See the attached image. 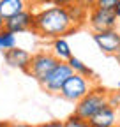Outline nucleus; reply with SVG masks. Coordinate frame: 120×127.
<instances>
[{
	"label": "nucleus",
	"mask_w": 120,
	"mask_h": 127,
	"mask_svg": "<svg viewBox=\"0 0 120 127\" xmlns=\"http://www.w3.org/2000/svg\"><path fill=\"white\" fill-rule=\"evenodd\" d=\"M34 28L32 32L42 39H57L67 37L78 28L72 25L69 12L64 5H48L39 11H34Z\"/></svg>",
	"instance_id": "nucleus-1"
},
{
	"label": "nucleus",
	"mask_w": 120,
	"mask_h": 127,
	"mask_svg": "<svg viewBox=\"0 0 120 127\" xmlns=\"http://www.w3.org/2000/svg\"><path fill=\"white\" fill-rule=\"evenodd\" d=\"M104 106H108V88L94 85V88L81 101L74 104V115H78L85 120H90Z\"/></svg>",
	"instance_id": "nucleus-2"
},
{
	"label": "nucleus",
	"mask_w": 120,
	"mask_h": 127,
	"mask_svg": "<svg viewBox=\"0 0 120 127\" xmlns=\"http://www.w3.org/2000/svg\"><path fill=\"white\" fill-rule=\"evenodd\" d=\"M92 88H94V81H92L90 78H85V76H80V74H74V72H72V76H69L67 81L62 85L58 95H60L64 101L76 104V102L81 101Z\"/></svg>",
	"instance_id": "nucleus-3"
},
{
	"label": "nucleus",
	"mask_w": 120,
	"mask_h": 127,
	"mask_svg": "<svg viewBox=\"0 0 120 127\" xmlns=\"http://www.w3.org/2000/svg\"><path fill=\"white\" fill-rule=\"evenodd\" d=\"M60 60L51 53V51H37L32 55V60H30V67H28V76H32L37 83H41L44 78H46Z\"/></svg>",
	"instance_id": "nucleus-4"
},
{
	"label": "nucleus",
	"mask_w": 120,
	"mask_h": 127,
	"mask_svg": "<svg viewBox=\"0 0 120 127\" xmlns=\"http://www.w3.org/2000/svg\"><path fill=\"white\" fill-rule=\"evenodd\" d=\"M117 21L118 16L115 11L111 9H99L94 7L88 11V20L87 25L92 32H102V30H110V28H117Z\"/></svg>",
	"instance_id": "nucleus-5"
},
{
	"label": "nucleus",
	"mask_w": 120,
	"mask_h": 127,
	"mask_svg": "<svg viewBox=\"0 0 120 127\" xmlns=\"http://www.w3.org/2000/svg\"><path fill=\"white\" fill-rule=\"evenodd\" d=\"M69 76H72V69L69 67V64L67 62H58L57 67L46 78H44L39 85L46 90L48 94H58L60 88H62V85L67 81Z\"/></svg>",
	"instance_id": "nucleus-6"
},
{
	"label": "nucleus",
	"mask_w": 120,
	"mask_h": 127,
	"mask_svg": "<svg viewBox=\"0 0 120 127\" xmlns=\"http://www.w3.org/2000/svg\"><path fill=\"white\" fill-rule=\"evenodd\" d=\"M92 39L95 46L104 55H115L120 50V32L117 28L102 30V32H92Z\"/></svg>",
	"instance_id": "nucleus-7"
},
{
	"label": "nucleus",
	"mask_w": 120,
	"mask_h": 127,
	"mask_svg": "<svg viewBox=\"0 0 120 127\" xmlns=\"http://www.w3.org/2000/svg\"><path fill=\"white\" fill-rule=\"evenodd\" d=\"M34 11L32 9H27L23 12H18L11 16V18L5 20V28L12 34H23V32H30L34 28Z\"/></svg>",
	"instance_id": "nucleus-8"
},
{
	"label": "nucleus",
	"mask_w": 120,
	"mask_h": 127,
	"mask_svg": "<svg viewBox=\"0 0 120 127\" xmlns=\"http://www.w3.org/2000/svg\"><path fill=\"white\" fill-rule=\"evenodd\" d=\"M30 60H32V53L23 50V48H18V46H14V48H11V50L4 51V62L9 67H12V69L28 72Z\"/></svg>",
	"instance_id": "nucleus-9"
},
{
	"label": "nucleus",
	"mask_w": 120,
	"mask_h": 127,
	"mask_svg": "<svg viewBox=\"0 0 120 127\" xmlns=\"http://www.w3.org/2000/svg\"><path fill=\"white\" fill-rule=\"evenodd\" d=\"M88 122L92 127H120V108L104 106Z\"/></svg>",
	"instance_id": "nucleus-10"
},
{
	"label": "nucleus",
	"mask_w": 120,
	"mask_h": 127,
	"mask_svg": "<svg viewBox=\"0 0 120 127\" xmlns=\"http://www.w3.org/2000/svg\"><path fill=\"white\" fill-rule=\"evenodd\" d=\"M32 2L30 0H0V14L4 18H11V16L23 12L27 9H32Z\"/></svg>",
	"instance_id": "nucleus-11"
},
{
	"label": "nucleus",
	"mask_w": 120,
	"mask_h": 127,
	"mask_svg": "<svg viewBox=\"0 0 120 127\" xmlns=\"http://www.w3.org/2000/svg\"><path fill=\"white\" fill-rule=\"evenodd\" d=\"M51 53L60 60V62H67L72 57V50H71V44L67 42L65 37H57L51 41Z\"/></svg>",
	"instance_id": "nucleus-12"
},
{
	"label": "nucleus",
	"mask_w": 120,
	"mask_h": 127,
	"mask_svg": "<svg viewBox=\"0 0 120 127\" xmlns=\"http://www.w3.org/2000/svg\"><path fill=\"white\" fill-rule=\"evenodd\" d=\"M65 9H67V12H69V18H71L72 25L76 27V28H80V27H83V25L87 23V20H88V9H85V7L80 5L78 2L65 5Z\"/></svg>",
	"instance_id": "nucleus-13"
},
{
	"label": "nucleus",
	"mask_w": 120,
	"mask_h": 127,
	"mask_svg": "<svg viewBox=\"0 0 120 127\" xmlns=\"http://www.w3.org/2000/svg\"><path fill=\"white\" fill-rule=\"evenodd\" d=\"M67 64H69V67L72 69L74 74H80V76H85V78H90V79H94V78H95V72L90 69L83 60H80L78 57H74V55H72V57L67 60Z\"/></svg>",
	"instance_id": "nucleus-14"
},
{
	"label": "nucleus",
	"mask_w": 120,
	"mask_h": 127,
	"mask_svg": "<svg viewBox=\"0 0 120 127\" xmlns=\"http://www.w3.org/2000/svg\"><path fill=\"white\" fill-rule=\"evenodd\" d=\"M16 46V34H12V32H9L7 28L0 30V51H7L11 50V48Z\"/></svg>",
	"instance_id": "nucleus-15"
},
{
	"label": "nucleus",
	"mask_w": 120,
	"mask_h": 127,
	"mask_svg": "<svg viewBox=\"0 0 120 127\" xmlns=\"http://www.w3.org/2000/svg\"><path fill=\"white\" fill-rule=\"evenodd\" d=\"M64 127H92V125H90L88 120H85V118H81V117L72 113V115H69L64 120Z\"/></svg>",
	"instance_id": "nucleus-16"
},
{
	"label": "nucleus",
	"mask_w": 120,
	"mask_h": 127,
	"mask_svg": "<svg viewBox=\"0 0 120 127\" xmlns=\"http://www.w3.org/2000/svg\"><path fill=\"white\" fill-rule=\"evenodd\" d=\"M108 106H111V108H120V88H117V90H108Z\"/></svg>",
	"instance_id": "nucleus-17"
},
{
	"label": "nucleus",
	"mask_w": 120,
	"mask_h": 127,
	"mask_svg": "<svg viewBox=\"0 0 120 127\" xmlns=\"http://www.w3.org/2000/svg\"><path fill=\"white\" fill-rule=\"evenodd\" d=\"M120 2V0H95V7H99V9H111V11H115V7H117V4Z\"/></svg>",
	"instance_id": "nucleus-18"
},
{
	"label": "nucleus",
	"mask_w": 120,
	"mask_h": 127,
	"mask_svg": "<svg viewBox=\"0 0 120 127\" xmlns=\"http://www.w3.org/2000/svg\"><path fill=\"white\" fill-rule=\"evenodd\" d=\"M35 127H64V120H48V122L39 124Z\"/></svg>",
	"instance_id": "nucleus-19"
},
{
	"label": "nucleus",
	"mask_w": 120,
	"mask_h": 127,
	"mask_svg": "<svg viewBox=\"0 0 120 127\" xmlns=\"http://www.w3.org/2000/svg\"><path fill=\"white\" fill-rule=\"evenodd\" d=\"M74 2H78V0H46V4L48 5H69V4H74Z\"/></svg>",
	"instance_id": "nucleus-20"
},
{
	"label": "nucleus",
	"mask_w": 120,
	"mask_h": 127,
	"mask_svg": "<svg viewBox=\"0 0 120 127\" xmlns=\"http://www.w3.org/2000/svg\"><path fill=\"white\" fill-rule=\"evenodd\" d=\"M78 4L90 11V9H94V7H95V0H78Z\"/></svg>",
	"instance_id": "nucleus-21"
},
{
	"label": "nucleus",
	"mask_w": 120,
	"mask_h": 127,
	"mask_svg": "<svg viewBox=\"0 0 120 127\" xmlns=\"http://www.w3.org/2000/svg\"><path fill=\"white\" fill-rule=\"evenodd\" d=\"M9 127H35V125H30V124H25V122H11Z\"/></svg>",
	"instance_id": "nucleus-22"
},
{
	"label": "nucleus",
	"mask_w": 120,
	"mask_h": 127,
	"mask_svg": "<svg viewBox=\"0 0 120 127\" xmlns=\"http://www.w3.org/2000/svg\"><path fill=\"white\" fill-rule=\"evenodd\" d=\"M4 28H5V18L0 14V30H4Z\"/></svg>",
	"instance_id": "nucleus-23"
},
{
	"label": "nucleus",
	"mask_w": 120,
	"mask_h": 127,
	"mask_svg": "<svg viewBox=\"0 0 120 127\" xmlns=\"http://www.w3.org/2000/svg\"><path fill=\"white\" fill-rule=\"evenodd\" d=\"M9 125H11L9 120H0V127H9Z\"/></svg>",
	"instance_id": "nucleus-24"
},
{
	"label": "nucleus",
	"mask_w": 120,
	"mask_h": 127,
	"mask_svg": "<svg viewBox=\"0 0 120 127\" xmlns=\"http://www.w3.org/2000/svg\"><path fill=\"white\" fill-rule=\"evenodd\" d=\"M113 58L117 60V64H118V65H120V50H118V51H117V53L113 55Z\"/></svg>",
	"instance_id": "nucleus-25"
},
{
	"label": "nucleus",
	"mask_w": 120,
	"mask_h": 127,
	"mask_svg": "<svg viewBox=\"0 0 120 127\" xmlns=\"http://www.w3.org/2000/svg\"><path fill=\"white\" fill-rule=\"evenodd\" d=\"M115 12H117L118 18H120V2H118V4H117V7H115Z\"/></svg>",
	"instance_id": "nucleus-26"
},
{
	"label": "nucleus",
	"mask_w": 120,
	"mask_h": 127,
	"mask_svg": "<svg viewBox=\"0 0 120 127\" xmlns=\"http://www.w3.org/2000/svg\"><path fill=\"white\" fill-rule=\"evenodd\" d=\"M118 88H120V81H118Z\"/></svg>",
	"instance_id": "nucleus-27"
}]
</instances>
